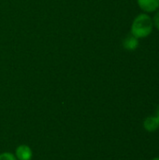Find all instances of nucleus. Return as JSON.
<instances>
[{
	"instance_id": "1",
	"label": "nucleus",
	"mask_w": 159,
	"mask_h": 160,
	"mask_svg": "<svg viewBox=\"0 0 159 160\" xmlns=\"http://www.w3.org/2000/svg\"><path fill=\"white\" fill-rule=\"evenodd\" d=\"M154 28L152 18L147 13H142L138 15L131 25V35L137 38H144L148 37Z\"/></svg>"
},
{
	"instance_id": "2",
	"label": "nucleus",
	"mask_w": 159,
	"mask_h": 160,
	"mask_svg": "<svg viewBox=\"0 0 159 160\" xmlns=\"http://www.w3.org/2000/svg\"><path fill=\"white\" fill-rule=\"evenodd\" d=\"M139 7L145 12H155L159 8V0H137Z\"/></svg>"
},
{
	"instance_id": "3",
	"label": "nucleus",
	"mask_w": 159,
	"mask_h": 160,
	"mask_svg": "<svg viewBox=\"0 0 159 160\" xmlns=\"http://www.w3.org/2000/svg\"><path fill=\"white\" fill-rule=\"evenodd\" d=\"M15 157L18 160H30L32 158V150L27 145H20L16 148Z\"/></svg>"
},
{
	"instance_id": "4",
	"label": "nucleus",
	"mask_w": 159,
	"mask_h": 160,
	"mask_svg": "<svg viewBox=\"0 0 159 160\" xmlns=\"http://www.w3.org/2000/svg\"><path fill=\"white\" fill-rule=\"evenodd\" d=\"M143 128L148 132H155L159 128V121L156 116H149L143 122Z\"/></svg>"
},
{
	"instance_id": "5",
	"label": "nucleus",
	"mask_w": 159,
	"mask_h": 160,
	"mask_svg": "<svg viewBox=\"0 0 159 160\" xmlns=\"http://www.w3.org/2000/svg\"><path fill=\"white\" fill-rule=\"evenodd\" d=\"M123 46L127 51H134L139 46V38L134 37L133 35H128L123 40Z\"/></svg>"
},
{
	"instance_id": "6",
	"label": "nucleus",
	"mask_w": 159,
	"mask_h": 160,
	"mask_svg": "<svg viewBox=\"0 0 159 160\" xmlns=\"http://www.w3.org/2000/svg\"><path fill=\"white\" fill-rule=\"evenodd\" d=\"M0 160H17V158L11 153H3L0 155Z\"/></svg>"
},
{
	"instance_id": "7",
	"label": "nucleus",
	"mask_w": 159,
	"mask_h": 160,
	"mask_svg": "<svg viewBox=\"0 0 159 160\" xmlns=\"http://www.w3.org/2000/svg\"><path fill=\"white\" fill-rule=\"evenodd\" d=\"M152 21H153V24L154 26L159 30V10L155 14V16L152 18Z\"/></svg>"
},
{
	"instance_id": "8",
	"label": "nucleus",
	"mask_w": 159,
	"mask_h": 160,
	"mask_svg": "<svg viewBox=\"0 0 159 160\" xmlns=\"http://www.w3.org/2000/svg\"><path fill=\"white\" fill-rule=\"evenodd\" d=\"M156 117L158 119V121H159V105H158V107H157V114H156Z\"/></svg>"
},
{
	"instance_id": "9",
	"label": "nucleus",
	"mask_w": 159,
	"mask_h": 160,
	"mask_svg": "<svg viewBox=\"0 0 159 160\" xmlns=\"http://www.w3.org/2000/svg\"><path fill=\"white\" fill-rule=\"evenodd\" d=\"M152 160H159V158H153Z\"/></svg>"
}]
</instances>
